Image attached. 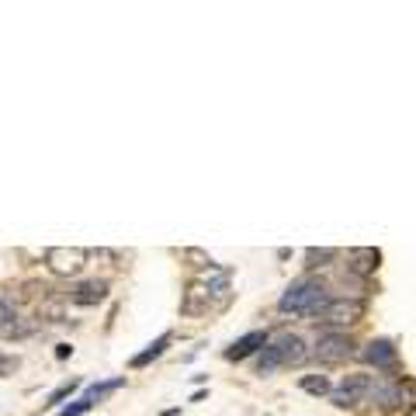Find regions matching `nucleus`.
Returning a JSON list of instances; mask_svg holds the SVG:
<instances>
[{
    "label": "nucleus",
    "mask_w": 416,
    "mask_h": 416,
    "mask_svg": "<svg viewBox=\"0 0 416 416\" xmlns=\"http://www.w3.org/2000/svg\"><path fill=\"white\" fill-rule=\"evenodd\" d=\"M267 340H271V337H267L264 330H254V333L240 337V340H236V343L226 350V357H229V361H243V357H250V354L264 350V347H267Z\"/></svg>",
    "instance_id": "1a4fd4ad"
},
{
    "label": "nucleus",
    "mask_w": 416,
    "mask_h": 416,
    "mask_svg": "<svg viewBox=\"0 0 416 416\" xmlns=\"http://www.w3.org/2000/svg\"><path fill=\"white\" fill-rule=\"evenodd\" d=\"M104 295H108V281H80V285H73V292H70V299L77 302V305H97V302H104Z\"/></svg>",
    "instance_id": "9d476101"
},
{
    "label": "nucleus",
    "mask_w": 416,
    "mask_h": 416,
    "mask_svg": "<svg viewBox=\"0 0 416 416\" xmlns=\"http://www.w3.org/2000/svg\"><path fill=\"white\" fill-rule=\"evenodd\" d=\"M305 261H309V267H323V264H330V261H337V250H305Z\"/></svg>",
    "instance_id": "a211bd4d"
},
{
    "label": "nucleus",
    "mask_w": 416,
    "mask_h": 416,
    "mask_svg": "<svg viewBox=\"0 0 416 416\" xmlns=\"http://www.w3.org/2000/svg\"><path fill=\"white\" fill-rule=\"evenodd\" d=\"M180 312H184V316H201V312H208V292H205L201 285H191L187 295H184V302H180Z\"/></svg>",
    "instance_id": "f8f14e48"
},
{
    "label": "nucleus",
    "mask_w": 416,
    "mask_h": 416,
    "mask_svg": "<svg viewBox=\"0 0 416 416\" xmlns=\"http://www.w3.org/2000/svg\"><path fill=\"white\" fill-rule=\"evenodd\" d=\"M167 343H170V333H163V337H160V340H153L142 354H135V357H132V368H146L149 361H156V357L167 350Z\"/></svg>",
    "instance_id": "ddd939ff"
},
{
    "label": "nucleus",
    "mask_w": 416,
    "mask_h": 416,
    "mask_svg": "<svg viewBox=\"0 0 416 416\" xmlns=\"http://www.w3.org/2000/svg\"><path fill=\"white\" fill-rule=\"evenodd\" d=\"M18 333V312L11 302H0V337H15Z\"/></svg>",
    "instance_id": "f3484780"
},
{
    "label": "nucleus",
    "mask_w": 416,
    "mask_h": 416,
    "mask_svg": "<svg viewBox=\"0 0 416 416\" xmlns=\"http://www.w3.org/2000/svg\"><path fill=\"white\" fill-rule=\"evenodd\" d=\"M371 375H347L340 381V388H333V402L340 409H354L361 402H368V392H371Z\"/></svg>",
    "instance_id": "39448f33"
},
{
    "label": "nucleus",
    "mask_w": 416,
    "mask_h": 416,
    "mask_svg": "<svg viewBox=\"0 0 416 416\" xmlns=\"http://www.w3.org/2000/svg\"><path fill=\"white\" fill-rule=\"evenodd\" d=\"M312 354L323 364H337V361H347L354 354V340L343 330H323L319 340H316V347H312Z\"/></svg>",
    "instance_id": "7ed1b4c3"
},
{
    "label": "nucleus",
    "mask_w": 416,
    "mask_h": 416,
    "mask_svg": "<svg viewBox=\"0 0 416 416\" xmlns=\"http://www.w3.org/2000/svg\"><path fill=\"white\" fill-rule=\"evenodd\" d=\"M375 267H378V250H371V247L350 250V264H347L350 274H371Z\"/></svg>",
    "instance_id": "9b49d317"
},
{
    "label": "nucleus",
    "mask_w": 416,
    "mask_h": 416,
    "mask_svg": "<svg viewBox=\"0 0 416 416\" xmlns=\"http://www.w3.org/2000/svg\"><path fill=\"white\" fill-rule=\"evenodd\" d=\"M299 388L309 392V395H326V392H333V385H330L326 375H305V378H299Z\"/></svg>",
    "instance_id": "dca6fc26"
},
{
    "label": "nucleus",
    "mask_w": 416,
    "mask_h": 416,
    "mask_svg": "<svg viewBox=\"0 0 416 416\" xmlns=\"http://www.w3.org/2000/svg\"><path fill=\"white\" fill-rule=\"evenodd\" d=\"M205 292H208V295H216V299H226V292H229V271L216 267L212 278L205 274Z\"/></svg>",
    "instance_id": "4468645a"
},
{
    "label": "nucleus",
    "mask_w": 416,
    "mask_h": 416,
    "mask_svg": "<svg viewBox=\"0 0 416 416\" xmlns=\"http://www.w3.org/2000/svg\"><path fill=\"white\" fill-rule=\"evenodd\" d=\"M46 264H49V271L59 274V278H77V274L87 267V250L53 247V250H46Z\"/></svg>",
    "instance_id": "20e7f679"
},
{
    "label": "nucleus",
    "mask_w": 416,
    "mask_h": 416,
    "mask_svg": "<svg viewBox=\"0 0 416 416\" xmlns=\"http://www.w3.org/2000/svg\"><path fill=\"white\" fill-rule=\"evenodd\" d=\"M368 402L381 406V409H392V406H402L406 402V392H402V381L395 375H381L371 381V392H368Z\"/></svg>",
    "instance_id": "423d86ee"
},
{
    "label": "nucleus",
    "mask_w": 416,
    "mask_h": 416,
    "mask_svg": "<svg viewBox=\"0 0 416 416\" xmlns=\"http://www.w3.org/2000/svg\"><path fill=\"white\" fill-rule=\"evenodd\" d=\"M271 347L281 354V364H302L309 357V347H305V340L299 333H278L271 340Z\"/></svg>",
    "instance_id": "0eeeda50"
},
{
    "label": "nucleus",
    "mask_w": 416,
    "mask_h": 416,
    "mask_svg": "<svg viewBox=\"0 0 416 416\" xmlns=\"http://www.w3.org/2000/svg\"><path fill=\"white\" fill-rule=\"evenodd\" d=\"M326 302H330L326 285H323L319 278L305 274V278H295V281L285 288V295L278 299V309H281L285 316L292 312V316H309V319H316Z\"/></svg>",
    "instance_id": "f257e3e1"
},
{
    "label": "nucleus",
    "mask_w": 416,
    "mask_h": 416,
    "mask_svg": "<svg viewBox=\"0 0 416 416\" xmlns=\"http://www.w3.org/2000/svg\"><path fill=\"white\" fill-rule=\"evenodd\" d=\"M91 406H94V402H91L87 395H80V399H77L73 406H66V409H63V416H84V413L91 409Z\"/></svg>",
    "instance_id": "6ab92c4d"
},
{
    "label": "nucleus",
    "mask_w": 416,
    "mask_h": 416,
    "mask_svg": "<svg viewBox=\"0 0 416 416\" xmlns=\"http://www.w3.org/2000/svg\"><path fill=\"white\" fill-rule=\"evenodd\" d=\"M278 368H285V364H281V354H278V350L271 347V340H267V347L257 354V371H261V375H274Z\"/></svg>",
    "instance_id": "2eb2a0df"
},
{
    "label": "nucleus",
    "mask_w": 416,
    "mask_h": 416,
    "mask_svg": "<svg viewBox=\"0 0 416 416\" xmlns=\"http://www.w3.org/2000/svg\"><path fill=\"white\" fill-rule=\"evenodd\" d=\"M361 357H364L368 364L381 368V371H392V368H395V343H392V340H385V337L368 340V343H364V350H361Z\"/></svg>",
    "instance_id": "6e6552de"
},
{
    "label": "nucleus",
    "mask_w": 416,
    "mask_h": 416,
    "mask_svg": "<svg viewBox=\"0 0 416 416\" xmlns=\"http://www.w3.org/2000/svg\"><path fill=\"white\" fill-rule=\"evenodd\" d=\"M73 388H77V381H66V385H59V388H56V392L49 395V406H59V402H63V399H66V395H70Z\"/></svg>",
    "instance_id": "aec40b11"
},
{
    "label": "nucleus",
    "mask_w": 416,
    "mask_h": 416,
    "mask_svg": "<svg viewBox=\"0 0 416 416\" xmlns=\"http://www.w3.org/2000/svg\"><path fill=\"white\" fill-rule=\"evenodd\" d=\"M361 316H364V302H357V299H330L312 323L316 326L323 323L326 330H340V326L361 323Z\"/></svg>",
    "instance_id": "f03ea898"
}]
</instances>
